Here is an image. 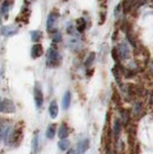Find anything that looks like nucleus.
<instances>
[{"mask_svg": "<svg viewBox=\"0 0 153 154\" xmlns=\"http://www.w3.org/2000/svg\"><path fill=\"white\" fill-rule=\"evenodd\" d=\"M46 63L48 67H57L61 63V57L59 54V52L57 51V48L50 47L48 51L46 53Z\"/></svg>", "mask_w": 153, "mask_h": 154, "instance_id": "nucleus-1", "label": "nucleus"}, {"mask_svg": "<svg viewBox=\"0 0 153 154\" xmlns=\"http://www.w3.org/2000/svg\"><path fill=\"white\" fill-rule=\"evenodd\" d=\"M58 18H59V14L57 12H51L47 17V21H46V29L47 32L53 33L55 31V26H57V21H58Z\"/></svg>", "mask_w": 153, "mask_h": 154, "instance_id": "nucleus-2", "label": "nucleus"}, {"mask_svg": "<svg viewBox=\"0 0 153 154\" xmlns=\"http://www.w3.org/2000/svg\"><path fill=\"white\" fill-rule=\"evenodd\" d=\"M115 50H117L118 57H119L120 60H125V59L130 58L131 52H130V47H128V45L126 42H120V44L117 46Z\"/></svg>", "mask_w": 153, "mask_h": 154, "instance_id": "nucleus-3", "label": "nucleus"}, {"mask_svg": "<svg viewBox=\"0 0 153 154\" xmlns=\"http://www.w3.org/2000/svg\"><path fill=\"white\" fill-rule=\"evenodd\" d=\"M33 95H34V101H36V106L40 108L44 103V94H42V90L40 87L38 82L34 85V90H33Z\"/></svg>", "mask_w": 153, "mask_h": 154, "instance_id": "nucleus-4", "label": "nucleus"}, {"mask_svg": "<svg viewBox=\"0 0 153 154\" xmlns=\"http://www.w3.org/2000/svg\"><path fill=\"white\" fill-rule=\"evenodd\" d=\"M15 107L10 99H4L0 101V113H14Z\"/></svg>", "mask_w": 153, "mask_h": 154, "instance_id": "nucleus-5", "label": "nucleus"}, {"mask_svg": "<svg viewBox=\"0 0 153 154\" xmlns=\"http://www.w3.org/2000/svg\"><path fill=\"white\" fill-rule=\"evenodd\" d=\"M21 138H23V131L21 129H14V131H12L10 137H8L10 145H13V146L18 145L20 142V140H21Z\"/></svg>", "mask_w": 153, "mask_h": 154, "instance_id": "nucleus-6", "label": "nucleus"}, {"mask_svg": "<svg viewBox=\"0 0 153 154\" xmlns=\"http://www.w3.org/2000/svg\"><path fill=\"white\" fill-rule=\"evenodd\" d=\"M11 134V126L7 124H1L0 125V140H8V137Z\"/></svg>", "mask_w": 153, "mask_h": 154, "instance_id": "nucleus-7", "label": "nucleus"}, {"mask_svg": "<svg viewBox=\"0 0 153 154\" xmlns=\"http://www.w3.org/2000/svg\"><path fill=\"white\" fill-rule=\"evenodd\" d=\"M42 54H44V47H42V45L36 42V44L32 46V50H31V55H32V58H33V59H38Z\"/></svg>", "mask_w": 153, "mask_h": 154, "instance_id": "nucleus-8", "label": "nucleus"}, {"mask_svg": "<svg viewBox=\"0 0 153 154\" xmlns=\"http://www.w3.org/2000/svg\"><path fill=\"white\" fill-rule=\"evenodd\" d=\"M19 28L17 26H2L1 27V34L5 37H12L18 33Z\"/></svg>", "mask_w": 153, "mask_h": 154, "instance_id": "nucleus-9", "label": "nucleus"}, {"mask_svg": "<svg viewBox=\"0 0 153 154\" xmlns=\"http://www.w3.org/2000/svg\"><path fill=\"white\" fill-rule=\"evenodd\" d=\"M89 147V139H84L80 142H78L76 148V154H84Z\"/></svg>", "mask_w": 153, "mask_h": 154, "instance_id": "nucleus-10", "label": "nucleus"}, {"mask_svg": "<svg viewBox=\"0 0 153 154\" xmlns=\"http://www.w3.org/2000/svg\"><path fill=\"white\" fill-rule=\"evenodd\" d=\"M68 134H70V128H68V126H67L65 122H63V124L60 125V127H59L58 135H59L60 139H66V138L68 137Z\"/></svg>", "mask_w": 153, "mask_h": 154, "instance_id": "nucleus-11", "label": "nucleus"}, {"mask_svg": "<svg viewBox=\"0 0 153 154\" xmlns=\"http://www.w3.org/2000/svg\"><path fill=\"white\" fill-rule=\"evenodd\" d=\"M13 0H4V2H2V5H1V14L4 15V18L6 19L7 17H8V11H10V8H11V4H12Z\"/></svg>", "mask_w": 153, "mask_h": 154, "instance_id": "nucleus-12", "label": "nucleus"}, {"mask_svg": "<svg viewBox=\"0 0 153 154\" xmlns=\"http://www.w3.org/2000/svg\"><path fill=\"white\" fill-rule=\"evenodd\" d=\"M48 112H50V116H51L52 119H55V118L58 116V113H59V107H58L57 101H52V103H50Z\"/></svg>", "mask_w": 153, "mask_h": 154, "instance_id": "nucleus-13", "label": "nucleus"}, {"mask_svg": "<svg viewBox=\"0 0 153 154\" xmlns=\"http://www.w3.org/2000/svg\"><path fill=\"white\" fill-rule=\"evenodd\" d=\"M86 26H87V24H86V20H85L84 18H79V19H76V28L79 33H83V32L86 29Z\"/></svg>", "mask_w": 153, "mask_h": 154, "instance_id": "nucleus-14", "label": "nucleus"}, {"mask_svg": "<svg viewBox=\"0 0 153 154\" xmlns=\"http://www.w3.org/2000/svg\"><path fill=\"white\" fill-rule=\"evenodd\" d=\"M134 1L136 0H124L121 4H123V10L124 13H128L130 11L133 10V5H134Z\"/></svg>", "mask_w": 153, "mask_h": 154, "instance_id": "nucleus-15", "label": "nucleus"}, {"mask_svg": "<svg viewBox=\"0 0 153 154\" xmlns=\"http://www.w3.org/2000/svg\"><path fill=\"white\" fill-rule=\"evenodd\" d=\"M71 98H72L71 92L67 91L64 94V97H63V108H64V109H68V107H70V105H71Z\"/></svg>", "mask_w": 153, "mask_h": 154, "instance_id": "nucleus-16", "label": "nucleus"}, {"mask_svg": "<svg viewBox=\"0 0 153 154\" xmlns=\"http://www.w3.org/2000/svg\"><path fill=\"white\" fill-rule=\"evenodd\" d=\"M55 132H57V126L54 124L50 125L46 129V138L47 139H53L54 135H55Z\"/></svg>", "mask_w": 153, "mask_h": 154, "instance_id": "nucleus-17", "label": "nucleus"}, {"mask_svg": "<svg viewBox=\"0 0 153 154\" xmlns=\"http://www.w3.org/2000/svg\"><path fill=\"white\" fill-rule=\"evenodd\" d=\"M132 112H133V116H140L141 112H142V105H141V103H139V101L134 103L133 108H132Z\"/></svg>", "mask_w": 153, "mask_h": 154, "instance_id": "nucleus-18", "label": "nucleus"}, {"mask_svg": "<svg viewBox=\"0 0 153 154\" xmlns=\"http://www.w3.org/2000/svg\"><path fill=\"white\" fill-rule=\"evenodd\" d=\"M120 129H121V120L117 119L114 120V124H113V134L115 138H118V135L120 134Z\"/></svg>", "mask_w": 153, "mask_h": 154, "instance_id": "nucleus-19", "label": "nucleus"}, {"mask_svg": "<svg viewBox=\"0 0 153 154\" xmlns=\"http://www.w3.org/2000/svg\"><path fill=\"white\" fill-rule=\"evenodd\" d=\"M58 147L61 151H67L70 148V140H67V138L66 139H60V141L58 142Z\"/></svg>", "mask_w": 153, "mask_h": 154, "instance_id": "nucleus-20", "label": "nucleus"}, {"mask_svg": "<svg viewBox=\"0 0 153 154\" xmlns=\"http://www.w3.org/2000/svg\"><path fill=\"white\" fill-rule=\"evenodd\" d=\"M42 38V33L40 31H32L31 32V39L33 42H39Z\"/></svg>", "mask_w": 153, "mask_h": 154, "instance_id": "nucleus-21", "label": "nucleus"}, {"mask_svg": "<svg viewBox=\"0 0 153 154\" xmlns=\"http://www.w3.org/2000/svg\"><path fill=\"white\" fill-rule=\"evenodd\" d=\"M124 12V10H123V4H118L117 6H115L114 8V17L115 19H120L121 18V14Z\"/></svg>", "mask_w": 153, "mask_h": 154, "instance_id": "nucleus-22", "label": "nucleus"}, {"mask_svg": "<svg viewBox=\"0 0 153 154\" xmlns=\"http://www.w3.org/2000/svg\"><path fill=\"white\" fill-rule=\"evenodd\" d=\"M94 59H95V53H94V52L89 53L87 59L85 60V66H86V67H91L92 64H93V61H94Z\"/></svg>", "mask_w": 153, "mask_h": 154, "instance_id": "nucleus-23", "label": "nucleus"}, {"mask_svg": "<svg viewBox=\"0 0 153 154\" xmlns=\"http://www.w3.org/2000/svg\"><path fill=\"white\" fill-rule=\"evenodd\" d=\"M61 33L60 32H58V31H54L53 33H52V40H53V42H55V44H58V42H60L61 41Z\"/></svg>", "mask_w": 153, "mask_h": 154, "instance_id": "nucleus-24", "label": "nucleus"}, {"mask_svg": "<svg viewBox=\"0 0 153 154\" xmlns=\"http://www.w3.org/2000/svg\"><path fill=\"white\" fill-rule=\"evenodd\" d=\"M38 142H39L38 133H36L34 134V138H33V141H32V149H33V152H37L38 151Z\"/></svg>", "mask_w": 153, "mask_h": 154, "instance_id": "nucleus-25", "label": "nucleus"}, {"mask_svg": "<svg viewBox=\"0 0 153 154\" xmlns=\"http://www.w3.org/2000/svg\"><path fill=\"white\" fill-rule=\"evenodd\" d=\"M146 2H147V0H136L134 1V5H133V10L140 8L144 5H146Z\"/></svg>", "mask_w": 153, "mask_h": 154, "instance_id": "nucleus-26", "label": "nucleus"}, {"mask_svg": "<svg viewBox=\"0 0 153 154\" xmlns=\"http://www.w3.org/2000/svg\"><path fill=\"white\" fill-rule=\"evenodd\" d=\"M128 120H130V113H128L127 111H123L121 112V121L124 124H127Z\"/></svg>", "mask_w": 153, "mask_h": 154, "instance_id": "nucleus-27", "label": "nucleus"}, {"mask_svg": "<svg viewBox=\"0 0 153 154\" xmlns=\"http://www.w3.org/2000/svg\"><path fill=\"white\" fill-rule=\"evenodd\" d=\"M67 154H76V149H70V152H68Z\"/></svg>", "mask_w": 153, "mask_h": 154, "instance_id": "nucleus-28", "label": "nucleus"}, {"mask_svg": "<svg viewBox=\"0 0 153 154\" xmlns=\"http://www.w3.org/2000/svg\"><path fill=\"white\" fill-rule=\"evenodd\" d=\"M151 101H152V103H153V95H152V99H151Z\"/></svg>", "mask_w": 153, "mask_h": 154, "instance_id": "nucleus-29", "label": "nucleus"}, {"mask_svg": "<svg viewBox=\"0 0 153 154\" xmlns=\"http://www.w3.org/2000/svg\"><path fill=\"white\" fill-rule=\"evenodd\" d=\"M31 1H34V0H31Z\"/></svg>", "mask_w": 153, "mask_h": 154, "instance_id": "nucleus-30", "label": "nucleus"}, {"mask_svg": "<svg viewBox=\"0 0 153 154\" xmlns=\"http://www.w3.org/2000/svg\"><path fill=\"white\" fill-rule=\"evenodd\" d=\"M0 101H1V99H0Z\"/></svg>", "mask_w": 153, "mask_h": 154, "instance_id": "nucleus-31", "label": "nucleus"}]
</instances>
